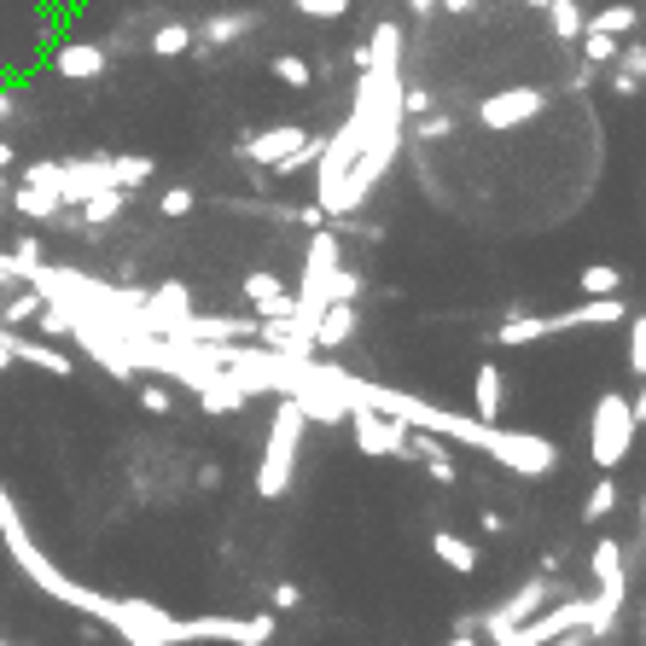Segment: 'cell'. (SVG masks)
I'll list each match as a JSON object with an SVG mask.
<instances>
[{
	"label": "cell",
	"mask_w": 646,
	"mask_h": 646,
	"mask_svg": "<svg viewBox=\"0 0 646 646\" xmlns=\"http://www.w3.org/2000/svg\"><path fill=\"white\" fill-rule=\"evenodd\" d=\"M577 286H582V297H605V292H623V269H612V262H589Z\"/></svg>",
	"instance_id": "cell-29"
},
{
	"label": "cell",
	"mask_w": 646,
	"mask_h": 646,
	"mask_svg": "<svg viewBox=\"0 0 646 646\" xmlns=\"http://www.w3.org/2000/svg\"><path fill=\"white\" fill-rule=\"evenodd\" d=\"M338 262H344V245H338V233L315 228V239H309V256H303V280H297V292L327 297V280H332ZM327 303H332V297H327Z\"/></svg>",
	"instance_id": "cell-12"
},
{
	"label": "cell",
	"mask_w": 646,
	"mask_h": 646,
	"mask_svg": "<svg viewBox=\"0 0 646 646\" xmlns=\"http://www.w3.org/2000/svg\"><path fill=\"white\" fill-rule=\"evenodd\" d=\"M140 408H146V414H169V408H175V396H169L164 385H152V379H146V385H140Z\"/></svg>",
	"instance_id": "cell-33"
},
{
	"label": "cell",
	"mask_w": 646,
	"mask_h": 646,
	"mask_svg": "<svg viewBox=\"0 0 646 646\" xmlns=\"http://www.w3.org/2000/svg\"><path fill=\"white\" fill-rule=\"evenodd\" d=\"M612 513H617V478L600 472L594 490H589V501H582V524H605Z\"/></svg>",
	"instance_id": "cell-22"
},
{
	"label": "cell",
	"mask_w": 646,
	"mask_h": 646,
	"mask_svg": "<svg viewBox=\"0 0 646 646\" xmlns=\"http://www.w3.org/2000/svg\"><path fill=\"white\" fill-rule=\"evenodd\" d=\"M612 94H617V99H635V94H640V83H635L629 70H612Z\"/></svg>",
	"instance_id": "cell-38"
},
{
	"label": "cell",
	"mask_w": 646,
	"mask_h": 646,
	"mask_svg": "<svg viewBox=\"0 0 646 646\" xmlns=\"http://www.w3.org/2000/svg\"><path fill=\"white\" fill-rule=\"evenodd\" d=\"M577 42H582V65H617V47H623V35H605V30H589V24H582V35H577Z\"/></svg>",
	"instance_id": "cell-24"
},
{
	"label": "cell",
	"mask_w": 646,
	"mask_h": 646,
	"mask_svg": "<svg viewBox=\"0 0 646 646\" xmlns=\"http://www.w3.org/2000/svg\"><path fill=\"white\" fill-rule=\"evenodd\" d=\"M251 30H256V12H216V18L198 24L205 42H239V35H251Z\"/></svg>",
	"instance_id": "cell-20"
},
{
	"label": "cell",
	"mask_w": 646,
	"mask_h": 646,
	"mask_svg": "<svg viewBox=\"0 0 646 646\" xmlns=\"http://www.w3.org/2000/svg\"><path fill=\"white\" fill-rule=\"evenodd\" d=\"M629 373L646 379V315H635V327H629Z\"/></svg>",
	"instance_id": "cell-32"
},
{
	"label": "cell",
	"mask_w": 646,
	"mask_h": 646,
	"mask_svg": "<svg viewBox=\"0 0 646 646\" xmlns=\"http://www.w3.org/2000/svg\"><path fill=\"white\" fill-rule=\"evenodd\" d=\"M280 635V617L274 612H256V617H187L180 623V640H228V646H269Z\"/></svg>",
	"instance_id": "cell-7"
},
{
	"label": "cell",
	"mask_w": 646,
	"mask_h": 646,
	"mask_svg": "<svg viewBox=\"0 0 646 646\" xmlns=\"http://www.w3.org/2000/svg\"><path fill=\"white\" fill-rule=\"evenodd\" d=\"M111 175H117L123 193H134V187H146V180L157 175V157H111Z\"/></svg>",
	"instance_id": "cell-27"
},
{
	"label": "cell",
	"mask_w": 646,
	"mask_h": 646,
	"mask_svg": "<svg viewBox=\"0 0 646 646\" xmlns=\"http://www.w3.org/2000/svg\"><path fill=\"white\" fill-rule=\"evenodd\" d=\"M193 24H180V18H169V24H157L152 30V58H180V53H193Z\"/></svg>",
	"instance_id": "cell-21"
},
{
	"label": "cell",
	"mask_w": 646,
	"mask_h": 646,
	"mask_svg": "<svg viewBox=\"0 0 646 646\" xmlns=\"http://www.w3.org/2000/svg\"><path fill=\"white\" fill-rule=\"evenodd\" d=\"M437 7H442V12H455V18H467V12L478 7V0H437Z\"/></svg>",
	"instance_id": "cell-41"
},
{
	"label": "cell",
	"mask_w": 646,
	"mask_h": 646,
	"mask_svg": "<svg viewBox=\"0 0 646 646\" xmlns=\"http://www.w3.org/2000/svg\"><path fill=\"white\" fill-rule=\"evenodd\" d=\"M589 617H594V600H559V605H541V612H530L518 623V629H507V640L501 646H541V640H565V635H577L589 629Z\"/></svg>",
	"instance_id": "cell-5"
},
{
	"label": "cell",
	"mask_w": 646,
	"mask_h": 646,
	"mask_svg": "<svg viewBox=\"0 0 646 646\" xmlns=\"http://www.w3.org/2000/svg\"><path fill=\"white\" fill-rule=\"evenodd\" d=\"M426 111H431L426 88H402V117H408V123H414V117H426Z\"/></svg>",
	"instance_id": "cell-36"
},
{
	"label": "cell",
	"mask_w": 646,
	"mask_h": 646,
	"mask_svg": "<svg viewBox=\"0 0 646 646\" xmlns=\"http://www.w3.org/2000/svg\"><path fill=\"white\" fill-rule=\"evenodd\" d=\"M635 24H640V12L629 7V0H612V7H600L589 18V30H605V35H635Z\"/></svg>",
	"instance_id": "cell-25"
},
{
	"label": "cell",
	"mask_w": 646,
	"mask_h": 646,
	"mask_svg": "<svg viewBox=\"0 0 646 646\" xmlns=\"http://www.w3.org/2000/svg\"><path fill=\"white\" fill-rule=\"evenodd\" d=\"M0 536H7V548H12V559L30 571V582L35 589H47L53 600H65V605H76V612H88V617H99V605H106V594H94V589H83L76 577H65L58 565L35 548L30 541V530H24V518H18V507H12V495H7V483H0Z\"/></svg>",
	"instance_id": "cell-1"
},
{
	"label": "cell",
	"mask_w": 646,
	"mask_h": 646,
	"mask_svg": "<svg viewBox=\"0 0 646 646\" xmlns=\"http://www.w3.org/2000/svg\"><path fill=\"white\" fill-rule=\"evenodd\" d=\"M640 541H646V501H640Z\"/></svg>",
	"instance_id": "cell-46"
},
{
	"label": "cell",
	"mask_w": 646,
	"mask_h": 646,
	"mask_svg": "<svg viewBox=\"0 0 646 646\" xmlns=\"http://www.w3.org/2000/svg\"><path fill=\"white\" fill-rule=\"evenodd\" d=\"M297 605H303L297 582H274V612H297Z\"/></svg>",
	"instance_id": "cell-37"
},
{
	"label": "cell",
	"mask_w": 646,
	"mask_h": 646,
	"mask_svg": "<svg viewBox=\"0 0 646 646\" xmlns=\"http://www.w3.org/2000/svg\"><path fill=\"white\" fill-rule=\"evenodd\" d=\"M35 309H42V292H18L7 303V320H35Z\"/></svg>",
	"instance_id": "cell-35"
},
{
	"label": "cell",
	"mask_w": 646,
	"mask_h": 646,
	"mask_svg": "<svg viewBox=\"0 0 646 646\" xmlns=\"http://www.w3.org/2000/svg\"><path fill=\"white\" fill-rule=\"evenodd\" d=\"M541 106H548V94L541 88H501L490 99H478V129H490V134H507V129H524V123H536Z\"/></svg>",
	"instance_id": "cell-8"
},
{
	"label": "cell",
	"mask_w": 646,
	"mask_h": 646,
	"mask_svg": "<svg viewBox=\"0 0 646 646\" xmlns=\"http://www.w3.org/2000/svg\"><path fill=\"white\" fill-rule=\"evenodd\" d=\"M12 169V146H0V175H7Z\"/></svg>",
	"instance_id": "cell-44"
},
{
	"label": "cell",
	"mask_w": 646,
	"mask_h": 646,
	"mask_svg": "<svg viewBox=\"0 0 646 646\" xmlns=\"http://www.w3.org/2000/svg\"><path fill=\"white\" fill-rule=\"evenodd\" d=\"M99 623H111V629L134 646H175L180 640V617H169L164 605H152V600H111L106 594Z\"/></svg>",
	"instance_id": "cell-4"
},
{
	"label": "cell",
	"mask_w": 646,
	"mask_h": 646,
	"mask_svg": "<svg viewBox=\"0 0 646 646\" xmlns=\"http://www.w3.org/2000/svg\"><path fill=\"white\" fill-rule=\"evenodd\" d=\"M292 303H297V292H292L280 274H269V269H251V274H245V309H256V320L292 315Z\"/></svg>",
	"instance_id": "cell-13"
},
{
	"label": "cell",
	"mask_w": 646,
	"mask_h": 646,
	"mask_svg": "<svg viewBox=\"0 0 646 646\" xmlns=\"http://www.w3.org/2000/svg\"><path fill=\"white\" fill-rule=\"evenodd\" d=\"M501 402H507V391H501V368L495 361H478V373H472V408H478V419H501Z\"/></svg>",
	"instance_id": "cell-17"
},
{
	"label": "cell",
	"mask_w": 646,
	"mask_h": 646,
	"mask_svg": "<svg viewBox=\"0 0 646 646\" xmlns=\"http://www.w3.org/2000/svg\"><path fill=\"white\" fill-rule=\"evenodd\" d=\"M612 320H629V303H623V292L582 297V303H571V309L548 315V332H571V327H612Z\"/></svg>",
	"instance_id": "cell-11"
},
{
	"label": "cell",
	"mask_w": 646,
	"mask_h": 646,
	"mask_svg": "<svg viewBox=\"0 0 646 646\" xmlns=\"http://www.w3.org/2000/svg\"><path fill=\"white\" fill-rule=\"evenodd\" d=\"M355 338V297H332L315 320V355H338Z\"/></svg>",
	"instance_id": "cell-14"
},
{
	"label": "cell",
	"mask_w": 646,
	"mask_h": 646,
	"mask_svg": "<svg viewBox=\"0 0 646 646\" xmlns=\"http://www.w3.org/2000/svg\"><path fill=\"white\" fill-rule=\"evenodd\" d=\"M53 70L65 76V83H88V76H106L111 70V53L99 42H70L53 53Z\"/></svg>",
	"instance_id": "cell-15"
},
{
	"label": "cell",
	"mask_w": 646,
	"mask_h": 646,
	"mask_svg": "<svg viewBox=\"0 0 646 646\" xmlns=\"http://www.w3.org/2000/svg\"><path fill=\"white\" fill-rule=\"evenodd\" d=\"M524 7H536V12H548V7H554V0H524Z\"/></svg>",
	"instance_id": "cell-45"
},
{
	"label": "cell",
	"mask_w": 646,
	"mask_h": 646,
	"mask_svg": "<svg viewBox=\"0 0 646 646\" xmlns=\"http://www.w3.org/2000/svg\"><path fill=\"white\" fill-rule=\"evenodd\" d=\"M635 437H640V426H635V414H629V396L605 391L594 402V414H589V455H594V467L600 472H617L623 460H629Z\"/></svg>",
	"instance_id": "cell-3"
},
{
	"label": "cell",
	"mask_w": 646,
	"mask_h": 646,
	"mask_svg": "<svg viewBox=\"0 0 646 646\" xmlns=\"http://www.w3.org/2000/svg\"><path fill=\"white\" fill-rule=\"evenodd\" d=\"M123 205H129V193H123V187H99V193H88V198H83V216L99 228V221H117V216H123Z\"/></svg>",
	"instance_id": "cell-26"
},
{
	"label": "cell",
	"mask_w": 646,
	"mask_h": 646,
	"mask_svg": "<svg viewBox=\"0 0 646 646\" xmlns=\"http://www.w3.org/2000/svg\"><path fill=\"white\" fill-rule=\"evenodd\" d=\"M303 431H309V414H303L292 396H280L274 419H269V442H262V460H256V495L262 501H280L292 490V472H297V455H303Z\"/></svg>",
	"instance_id": "cell-2"
},
{
	"label": "cell",
	"mask_w": 646,
	"mask_h": 646,
	"mask_svg": "<svg viewBox=\"0 0 646 646\" xmlns=\"http://www.w3.org/2000/svg\"><path fill=\"white\" fill-rule=\"evenodd\" d=\"M548 12H554V18H548V30L559 35V42H577V35H582V24H589V12H582L577 0H554Z\"/></svg>",
	"instance_id": "cell-28"
},
{
	"label": "cell",
	"mask_w": 646,
	"mask_h": 646,
	"mask_svg": "<svg viewBox=\"0 0 646 646\" xmlns=\"http://www.w3.org/2000/svg\"><path fill=\"white\" fill-rule=\"evenodd\" d=\"M216 483H221V467H216V460H205V467H198V490H216Z\"/></svg>",
	"instance_id": "cell-39"
},
{
	"label": "cell",
	"mask_w": 646,
	"mask_h": 646,
	"mask_svg": "<svg viewBox=\"0 0 646 646\" xmlns=\"http://www.w3.org/2000/svg\"><path fill=\"white\" fill-rule=\"evenodd\" d=\"M629 414H635V426H646V379H640V391L629 396Z\"/></svg>",
	"instance_id": "cell-40"
},
{
	"label": "cell",
	"mask_w": 646,
	"mask_h": 646,
	"mask_svg": "<svg viewBox=\"0 0 646 646\" xmlns=\"http://www.w3.org/2000/svg\"><path fill=\"white\" fill-rule=\"evenodd\" d=\"M541 338H554V332H548V315L513 309V315L495 327V344H501V350H524V344H541Z\"/></svg>",
	"instance_id": "cell-16"
},
{
	"label": "cell",
	"mask_w": 646,
	"mask_h": 646,
	"mask_svg": "<svg viewBox=\"0 0 646 646\" xmlns=\"http://www.w3.org/2000/svg\"><path fill=\"white\" fill-rule=\"evenodd\" d=\"M0 117H12V94L7 88H0Z\"/></svg>",
	"instance_id": "cell-43"
},
{
	"label": "cell",
	"mask_w": 646,
	"mask_h": 646,
	"mask_svg": "<svg viewBox=\"0 0 646 646\" xmlns=\"http://www.w3.org/2000/svg\"><path fill=\"white\" fill-rule=\"evenodd\" d=\"M431 554L449 565L455 577H478V548L460 530H431Z\"/></svg>",
	"instance_id": "cell-18"
},
{
	"label": "cell",
	"mask_w": 646,
	"mask_h": 646,
	"mask_svg": "<svg viewBox=\"0 0 646 646\" xmlns=\"http://www.w3.org/2000/svg\"><path fill=\"white\" fill-rule=\"evenodd\" d=\"M408 12H414V18H431V12H437V0H408Z\"/></svg>",
	"instance_id": "cell-42"
},
{
	"label": "cell",
	"mask_w": 646,
	"mask_h": 646,
	"mask_svg": "<svg viewBox=\"0 0 646 646\" xmlns=\"http://www.w3.org/2000/svg\"><path fill=\"white\" fill-rule=\"evenodd\" d=\"M303 18H315V24H332V18H350V0H292Z\"/></svg>",
	"instance_id": "cell-30"
},
{
	"label": "cell",
	"mask_w": 646,
	"mask_h": 646,
	"mask_svg": "<svg viewBox=\"0 0 646 646\" xmlns=\"http://www.w3.org/2000/svg\"><path fill=\"white\" fill-rule=\"evenodd\" d=\"M12 210L30 216V221H47V216L65 210V198H58L53 187H35V180H24V187H12Z\"/></svg>",
	"instance_id": "cell-19"
},
{
	"label": "cell",
	"mask_w": 646,
	"mask_h": 646,
	"mask_svg": "<svg viewBox=\"0 0 646 646\" xmlns=\"http://www.w3.org/2000/svg\"><path fill=\"white\" fill-rule=\"evenodd\" d=\"M269 76H274L280 88H309V83H315V65H309L303 53H274V58H269Z\"/></svg>",
	"instance_id": "cell-23"
},
{
	"label": "cell",
	"mask_w": 646,
	"mask_h": 646,
	"mask_svg": "<svg viewBox=\"0 0 646 646\" xmlns=\"http://www.w3.org/2000/svg\"><path fill=\"white\" fill-rule=\"evenodd\" d=\"M617 70H629L635 83H646V47L629 42V47H617Z\"/></svg>",
	"instance_id": "cell-34"
},
{
	"label": "cell",
	"mask_w": 646,
	"mask_h": 646,
	"mask_svg": "<svg viewBox=\"0 0 646 646\" xmlns=\"http://www.w3.org/2000/svg\"><path fill=\"white\" fill-rule=\"evenodd\" d=\"M198 210V198H193V187H169L164 198H157V216H169V221H180V216H193Z\"/></svg>",
	"instance_id": "cell-31"
},
{
	"label": "cell",
	"mask_w": 646,
	"mask_h": 646,
	"mask_svg": "<svg viewBox=\"0 0 646 646\" xmlns=\"http://www.w3.org/2000/svg\"><path fill=\"white\" fill-rule=\"evenodd\" d=\"M548 605V577H536V582H524V589H513L501 605H490V612L478 617V635H490V640H507V629H518L530 612H541Z\"/></svg>",
	"instance_id": "cell-9"
},
{
	"label": "cell",
	"mask_w": 646,
	"mask_h": 646,
	"mask_svg": "<svg viewBox=\"0 0 646 646\" xmlns=\"http://www.w3.org/2000/svg\"><path fill=\"white\" fill-rule=\"evenodd\" d=\"M303 140H309V134H303L297 123H274V129L239 140V157H245V164H262V169H280V164H286V157L303 146Z\"/></svg>",
	"instance_id": "cell-10"
},
{
	"label": "cell",
	"mask_w": 646,
	"mask_h": 646,
	"mask_svg": "<svg viewBox=\"0 0 646 646\" xmlns=\"http://www.w3.org/2000/svg\"><path fill=\"white\" fill-rule=\"evenodd\" d=\"M344 426L355 431V449L373 460H402L408 455V419H396L385 408H368V402H350Z\"/></svg>",
	"instance_id": "cell-6"
}]
</instances>
